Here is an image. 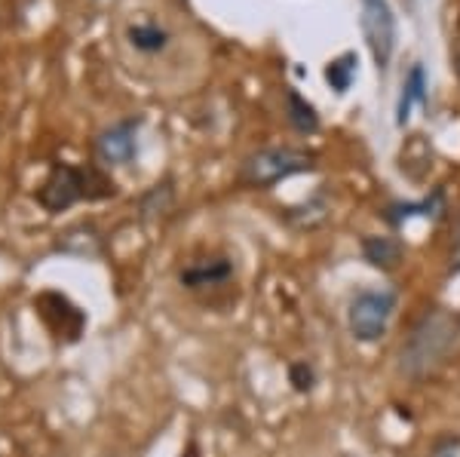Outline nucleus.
<instances>
[{
  "instance_id": "1",
  "label": "nucleus",
  "mask_w": 460,
  "mask_h": 457,
  "mask_svg": "<svg viewBox=\"0 0 460 457\" xmlns=\"http://www.w3.org/2000/svg\"><path fill=\"white\" fill-rule=\"evenodd\" d=\"M455 341L457 320L448 311L436 307V311L420 316V322L411 329L408 341L402 344V353H399V365L408 378H427L429 372H436L445 363Z\"/></svg>"
},
{
  "instance_id": "2",
  "label": "nucleus",
  "mask_w": 460,
  "mask_h": 457,
  "mask_svg": "<svg viewBox=\"0 0 460 457\" xmlns=\"http://www.w3.org/2000/svg\"><path fill=\"white\" fill-rule=\"evenodd\" d=\"M111 194H114V181L105 179L99 169L56 163L47 179H43L40 190H37V203L47 212H65L74 203L102 200V197Z\"/></svg>"
},
{
  "instance_id": "3",
  "label": "nucleus",
  "mask_w": 460,
  "mask_h": 457,
  "mask_svg": "<svg viewBox=\"0 0 460 457\" xmlns=\"http://www.w3.org/2000/svg\"><path fill=\"white\" fill-rule=\"evenodd\" d=\"M316 166V157L301 147H267L258 151L243 163L240 181L246 188H270V184L288 179V175L310 172Z\"/></svg>"
},
{
  "instance_id": "4",
  "label": "nucleus",
  "mask_w": 460,
  "mask_h": 457,
  "mask_svg": "<svg viewBox=\"0 0 460 457\" xmlns=\"http://www.w3.org/2000/svg\"><path fill=\"white\" fill-rule=\"evenodd\" d=\"M396 311V298L390 292H362L353 298L350 311H347V322L356 341L372 344L377 338L387 335L390 316Z\"/></svg>"
},
{
  "instance_id": "5",
  "label": "nucleus",
  "mask_w": 460,
  "mask_h": 457,
  "mask_svg": "<svg viewBox=\"0 0 460 457\" xmlns=\"http://www.w3.org/2000/svg\"><path fill=\"white\" fill-rule=\"evenodd\" d=\"M362 4V34L372 49L377 68H387L396 47V19L387 0H359Z\"/></svg>"
},
{
  "instance_id": "6",
  "label": "nucleus",
  "mask_w": 460,
  "mask_h": 457,
  "mask_svg": "<svg viewBox=\"0 0 460 457\" xmlns=\"http://www.w3.org/2000/svg\"><path fill=\"white\" fill-rule=\"evenodd\" d=\"M138 123H142L138 117H129V120L114 123V127L95 138V154H99L102 163L105 166L132 163V157H136V151H138V138H136Z\"/></svg>"
},
{
  "instance_id": "7",
  "label": "nucleus",
  "mask_w": 460,
  "mask_h": 457,
  "mask_svg": "<svg viewBox=\"0 0 460 457\" xmlns=\"http://www.w3.org/2000/svg\"><path fill=\"white\" fill-rule=\"evenodd\" d=\"M126 40H129L132 49H138V53L145 56H157L163 49L169 47V31L157 22H138V25H129L126 28Z\"/></svg>"
},
{
  "instance_id": "8",
  "label": "nucleus",
  "mask_w": 460,
  "mask_h": 457,
  "mask_svg": "<svg viewBox=\"0 0 460 457\" xmlns=\"http://www.w3.org/2000/svg\"><path fill=\"white\" fill-rule=\"evenodd\" d=\"M427 99V77H424V68L420 65H414L411 71H408L405 83H402V95H399V108H396V120L399 127H405L408 117H411V108L418 105V101Z\"/></svg>"
},
{
  "instance_id": "9",
  "label": "nucleus",
  "mask_w": 460,
  "mask_h": 457,
  "mask_svg": "<svg viewBox=\"0 0 460 457\" xmlns=\"http://www.w3.org/2000/svg\"><path fill=\"white\" fill-rule=\"evenodd\" d=\"M362 255L372 268H381V270H393L399 261H402V246L390 237H368L362 242Z\"/></svg>"
},
{
  "instance_id": "10",
  "label": "nucleus",
  "mask_w": 460,
  "mask_h": 457,
  "mask_svg": "<svg viewBox=\"0 0 460 457\" xmlns=\"http://www.w3.org/2000/svg\"><path fill=\"white\" fill-rule=\"evenodd\" d=\"M230 277V264L227 261H199L190 264V268L181 270V283L188 289H203V286H215V283H225Z\"/></svg>"
},
{
  "instance_id": "11",
  "label": "nucleus",
  "mask_w": 460,
  "mask_h": 457,
  "mask_svg": "<svg viewBox=\"0 0 460 457\" xmlns=\"http://www.w3.org/2000/svg\"><path fill=\"white\" fill-rule=\"evenodd\" d=\"M286 105H288V123H292L298 132H316L319 129V117H316L314 105H307V101H304L295 90L286 92Z\"/></svg>"
},
{
  "instance_id": "12",
  "label": "nucleus",
  "mask_w": 460,
  "mask_h": 457,
  "mask_svg": "<svg viewBox=\"0 0 460 457\" xmlns=\"http://www.w3.org/2000/svg\"><path fill=\"white\" fill-rule=\"evenodd\" d=\"M353 74H356V58H353L350 53L335 58V62H332L329 68H325V77H329V83L335 86L338 92H347V90H350Z\"/></svg>"
},
{
  "instance_id": "13",
  "label": "nucleus",
  "mask_w": 460,
  "mask_h": 457,
  "mask_svg": "<svg viewBox=\"0 0 460 457\" xmlns=\"http://www.w3.org/2000/svg\"><path fill=\"white\" fill-rule=\"evenodd\" d=\"M429 457H460V436L457 433H445L429 445Z\"/></svg>"
},
{
  "instance_id": "14",
  "label": "nucleus",
  "mask_w": 460,
  "mask_h": 457,
  "mask_svg": "<svg viewBox=\"0 0 460 457\" xmlns=\"http://www.w3.org/2000/svg\"><path fill=\"white\" fill-rule=\"evenodd\" d=\"M292 378H295V387H298V390H307V387H310V368L304 372V365H295V368H292Z\"/></svg>"
},
{
  "instance_id": "15",
  "label": "nucleus",
  "mask_w": 460,
  "mask_h": 457,
  "mask_svg": "<svg viewBox=\"0 0 460 457\" xmlns=\"http://www.w3.org/2000/svg\"><path fill=\"white\" fill-rule=\"evenodd\" d=\"M451 268L460 270V218H457V227H455V249H451Z\"/></svg>"
},
{
  "instance_id": "16",
  "label": "nucleus",
  "mask_w": 460,
  "mask_h": 457,
  "mask_svg": "<svg viewBox=\"0 0 460 457\" xmlns=\"http://www.w3.org/2000/svg\"><path fill=\"white\" fill-rule=\"evenodd\" d=\"M455 65H457V77H460V53L455 56Z\"/></svg>"
}]
</instances>
